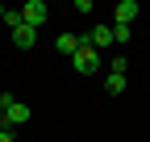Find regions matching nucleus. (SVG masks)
I'll return each instance as SVG.
<instances>
[{"mask_svg":"<svg viewBox=\"0 0 150 142\" xmlns=\"http://www.w3.org/2000/svg\"><path fill=\"white\" fill-rule=\"evenodd\" d=\"M46 17H50V9L42 4V0H25V4H21V21H25L29 29H38V25H46Z\"/></svg>","mask_w":150,"mask_h":142,"instance_id":"1","label":"nucleus"},{"mask_svg":"<svg viewBox=\"0 0 150 142\" xmlns=\"http://www.w3.org/2000/svg\"><path fill=\"white\" fill-rule=\"evenodd\" d=\"M29 117H33V109H29L25 100H17L13 109H4V113H0V130H8V126H25Z\"/></svg>","mask_w":150,"mask_h":142,"instance_id":"2","label":"nucleus"},{"mask_svg":"<svg viewBox=\"0 0 150 142\" xmlns=\"http://www.w3.org/2000/svg\"><path fill=\"white\" fill-rule=\"evenodd\" d=\"M71 63H75V71H79V75H96V71H100V55H96V46H83Z\"/></svg>","mask_w":150,"mask_h":142,"instance_id":"3","label":"nucleus"},{"mask_svg":"<svg viewBox=\"0 0 150 142\" xmlns=\"http://www.w3.org/2000/svg\"><path fill=\"white\" fill-rule=\"evenodd\" d=\"M83 46H92L83 33H59V42H54V50H59V55H67V59H75Z\"/></svg>","mask_w":150,"mask_h":142,"instance_id":"4","label":"nucleus"},{"mask_svg":"<svg viewBox=\"0 0 150 142\" xmlns=\"http://www.w3.org/2000/svg\"><path fill=\"white\" fill-rule=\"evenodd\" d=\"M138 13H142V9H138V0H121V4H117V13H112V17H117V25H129V21H134Z\"/></svg>","mask_w":150,"mask_h":142,"instance_id":"5","label":"nucleus"},{"mask_svg":"<svg viewBox=\"0 0 150 142\" xmlns=\"http://www.w3.org/2000/svg\"><path fill=\"white\" fill-rule=\"evenodd\" d=\"M13 42L21 46V50H29V46L38 42V29H29V25H17V29H13Z\"/></svg>","mask_w":150,"mask_h":142,"instance_id":"6","label":"nucleus"},{"mask_svg":"<svg viewBox=\"0 0 150 142\" xmlns=\"http://www.w3.org/2000/svg\"><path fill=\"white\" fill-rule=\"evenodd\" d=\"M88 42L92 46H112V25H96V29L88 33Z\"/></svg>","mask_w":150,"mask_h":142,"instance_id":"7","label":"nucleus"},{"mask_svg":"<svg viewBox=\"0 0 150 142\" xmlns=\"http://www.w3.org/2000/svg\"><path fill=\"white\" fill-rule=\"evenodd\" d=\"M104 92H108V96H121V92H125V75H112V71H108V80H104Z\"/></svg>","mask_w":150,"mask_h":142,"instance_id":"8","label":"nucleus"},{"mask_svg":"<svg viewBox=\"0 0 150 142\" xmlns=\"http://www.w3.org/2000/svg\"><path fill=\"white\" fill-rule=\"evenodd\" d=\"M129 38H134L129 25H112V42H129Z\"/></svg>","mask_w":150,"mask_h":142,"instance_id":"9","label":"nucleus"},{"mask_svg":"<svg viewBox=\"0 0 150 142\" xmlns=\"http://www.w3.org/2000/svg\"><path fill=\"white\" fill-rule=\"evenodd\" d=\"M4 25H8V29H17V25H25V21H21V9H17V13L8 9V13H4Z\"/></svg>","mask_w":150,"mask_h":142,"instance_id":"10","label":"nucleus"},{"mask_svg":"<svg viewBox=\"0 0 150 142\" xmlns=\"http://www.w3.org/2000/svg\"><path fill=\"white\" fill-rule=\"evenodd\" d=\"M13 104H17V96H13V92H0V113H4V109H13Z\"/></svg>","mask_w":150,"mask_h":142,"instance_id":"11","label":"nucleus"},{"mask_svg":"<svg viewBox=\"0 0 150 142\" xmlns=\"http://www.w3.org/2000/svg\"><path fill=\"white\" fill-rule=\"evenodd\" d=\"M125 67H129V63H125V55H117V59H112V75H125Z\"/></svg>","mask_w":150,"mask_h":142,"instance_id":"12","label":"nucleus"},{"mask_svg":"<svg viewBox=\"0 0 150 142\" xmlns=\"http://www.w3.org/2000/svg\"><path fill=\"white\" fill-rule=\"evenodd\" d=\"M0 142H13V130H0Z\"/></svg>","mask_w":150,"mask_h":142,"instance_id":"13","label":"nucleus"},{"mask_svg":"<svg viewBox=\"0 0 150 142\" xmlns=\"http://www.w3.org/2000/svg\"><path fill=\"white\" fill-rule=\"evenodd\" d=\"M4 13H8V9H4V4H0V21H4Z\"/></svg>","mask_w":150,"mask_h":142,"instance_id":"14","label":"nucleus"}]
</instances>
